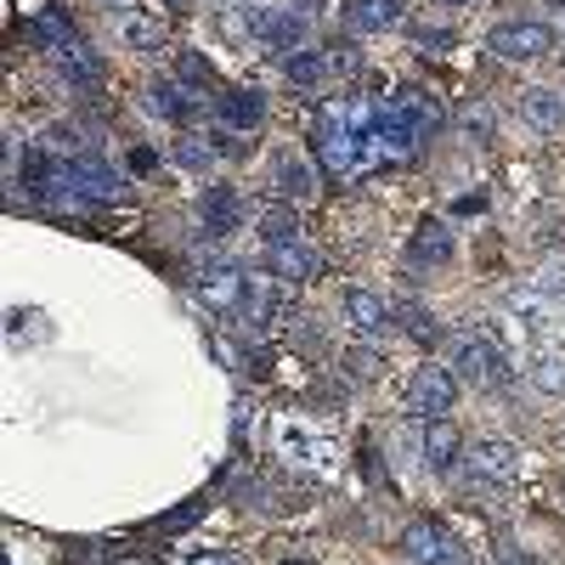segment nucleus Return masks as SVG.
I'll use <instances>...</instances> for the list:
<instances>
[{
	"mask_svg": "<svg viewBox=\"0 0 565 565\" xmlns=\"http://www.w3.org/2000/svg\"><path fill=\"white\" fill-rule=\"evenodd\" d=\"M221 159V141L215 136H204V130H186L181 136V148H175V164L181 170H210Z\"/></svg>",
	"mask_w": 565,
	"mask_h": 565,
	"instance_id": "nucleus-21",
	"label": "nucleus"
},
{
	"mask_svg": "<svg viewBox=\"0 0 565 565\" xmlns=\"http://www.w3.org/2000/svg\"><path fill=\"white\" fill-rule=\"evenodd\" d=\"M402 402L413 407V413H424V418H441V413H452V402H458V373L452 367H418L413 380H407V391H402Z\"/></svg>",
	"mask_w": 565,
	"mask_h": 565,
	"instance_id": "nucleus-5",
	"label": "nucleus"
},
{
	"mask_svg": "<svg viewBox=\"0 0 565 565\" xmlns=\"http://www.w3.org/2000/svg\"><path fill=\"white\" fill-rule=\"evenodd\" d=\"M345 373H351V380H362V385H373L385 373V362H380V351H345Z\"/></svg>",
	"mask_w": 565,
	"mask_h": 565,
	"instance_id": "nucleus-26",
	"label": "nucleus"
},
{
	"mask_svg": "<svg viewBox=\"0 0 565 565\" xmlns=\"http://www.w3.org/2000/svg\"><path fill=\"white\" fill-rule=\"evenodd\" d=\"M249 34L271 52H306V12H289V7H249L244 12Z\"/></svg>",
	"mask_w": 565,
	"mask_h": 565,
	"instance_id": "nucleus-4",
	"label": "nucleus"
},
{
	"mask_svg": "<svg viewBox=\"0 0 565 565\" xmlns=\"http://www.w3.org/2000/svg\"><path fill=\"white\" fill-rule=\"evenodd\" d=\"M170 74H175V79H181L186 90H215V68H210V63H204L199 52H181Z\"/></svg>",
	"mask_w": 565,
	"mask_h": 565,
	"instance_id": "nucleus-25",
	"label": "nucleus"
},
{
	"mask_svg": "<svg viewBox=\"0 0 565 565\" xmlns=\"http://www.w3.org/2000/svg\"><path fill=\"white\" fill-rule=\"evenodd\" d=\"M345 317H351V328H356L362 340H385L391 328H396L391 306L380 295H367V289H345Z\"/></svg>",
	"mask_w": 565,
	"mask_h": 565,
	"instance_id": "nucleus-11",
	"label": "nucleus"
},
{
	"mask_svg": "<svg viewBox=\"0 0 565 565\" xmlns=\"http://www.w3.org/2000/svg\"><path fill=\"white\" fill-rule=\"evenodd\" d=\"M452 373H463V380L481 385V391H503L509 385V356L481 334H458L452 340Z\"/></svg>",
	"mask_w": 565,
	"mask_h": 565,
	"instance_id": "nucleus-2",
	"label": "nucleus"
},
{
	"mask_svg": "<svg viewBox=\"0 0 565 565\" xmlns=\"http://www.w3.org/2000/svg\"><path fill=\"white\" fill-rule=\"evenodd\" d=\"M215 114H221L226 130H260V119H266V97H260V90H226V97L215 103Z\"/></svg>",
	"mask_w": 565,
	"mask_h": 565,
	"instance_id": "nucleus-16",
	"label": "nucleus"
},
{
	"mask_svg": "<svg viewBox=\"0 0 565 565\" xmlns=\"http://www.w3.org/2000/svg\"><path fill=\"white\" fill-rule=\"evenodd\" d=\"M548 7H554V12H565V0H548Z\"/></svg>",
	"mask_w": 565,
	"mask_h": 565,
	"instance_id": "nucleus-36",
	"label": "nucleus"
},
{
	"mask_svg": "<svg viewBox=\"0 0 565 565\" xmlns=\"http://www.w3.org/2000/svg\"><path fill=\"white\" fill-rule=\"evenodd\" d=\"M244 317H255L260 328L266 322H282L289 317V282H271V277H249V300H244Z\"/></svg>",
	"mask_w": 565,
	"mask_h": 565,
	"instance_id": "nucleus-13",
	"label": "nucleus"
},
{
	"mask_svg": "<svg viewBox=\"0 0 565 565\" xmlns=\"http://www.w3.org/2000/svg\"><path fill=\"white\" fill-rule=\"evenodd\" d=\"M300 7H322V0H300Z\"/></svg>",
	"mask_w": 565,
	"mask_h": 565,
	"instance_id": "nucleus-37",
	"label": "nucleus"
},
{
	"mask_svg": "<svg viewBox=\"0 0 565 565\" xmlns=\"http://www.w3.org/2000/svg\"><path fill=\"white\" fill-rule=\"evenodd\" d=\"M402 548H407L413 565H463V543L441 521H407Z\"/></svg>",
	"mask_w": 565,
	"mask_h": 565,
	"instance_id": "nucleus-6",
	"label": "nucleus"
},
{
	"mask_svg": "<svg viewBox=\"0 0 565 565\" xmlns=\"http://www.w3.org/2000/svg\"><path fill=\"white\" fill-rule=\"evenodd\" d=\"M402 12H407V0H345V23L356 34H385L402 23Z\"/></svg>",
	"mask_w": 565,
	"mask_h": 565,
	"instance_id": "nucleus-14",
	"label": "nucleus"
},
{
	"mask_svg": "<svg viewBox=\"0 0 565 565\" xmlns=\"http://www.w3.org/2000/svg\"><path fill=\"white\" fill-rule=\"evenodd\" d=\"M413 260H418V266H441V260H452V238H447V226H441V221H424V226H418Z\"/></svg>",
	"mask_w": 565,
	"mask_h": 565,
	"instance_id": "nucleus-20",
	"label": "nucleus"
},
{
	"mask_svg": "<svg viewBox=\"0 0 565 565\" xmlns=\"http://www.w3.org/2000/svg\"><path fill=\"white\" fill-rule=\"evenodd\" d=\"M199 521V503H181L175 514H164V521L153 526V532H186V526H193Z\"/></svg>",
	"mask_w": 565,
	"mask_h": 565,
	"instance_id": "nucleus-30",
	"label": "nucleus"
},
{
	"mask_svg": "<svg viewBox=\"0 0 565 565\" xmlns=\"http://www.w3.org/2000/svg\"><path fill=\"white\" fill-rule=\"evenodd\" d=\"M418 447H424V463H430L436 476H447V469L458 463V452H463V436H458V424H452V418H424Z\"/></svg>",
	"mask_w": 565,
	"mask_h": 565,
	"instance_id": "nucleus-12",
	"label": "nucleus"
},
{
	"mask_svg": "<svg viewBox=\"0 0 565 565\" xmlns=\"http://www.w3.org/2000/svg\"><path fill=\"white\" fill-rule=\"evenodd\" d=\"M271 170H277V186H282L289 199H311V193H317V175H311L295 153H277V164H271Z\"/></svg>",
	"mask_w": 565,
	"mask_h": 565,
	"instance_id": "nucleus-23",
	"label": "nucleus"
},
{
	"mask_svg": "<svg viewBox=\"0 0 565 565\" xmlns=\"http://www.w3.org/2000/svg\"><path fill=\"white\" fill-rule=\"evenodd\" d=\"M282 74H289L295 85H306V90H317V85H328V74H334V63H328V52H289V63H282Z\"/></svg>",
	"mask_w": 565,
	"mask_h": 565,
	"instance_id": "nucleus-19",
	"label": "nucleus"
},
{
	"mask_svg": "<svg viewBox=\"0 0 565 565\" xmlns=\"http://www.w3.org/2000/svg\"><path fill=\"white\" fill-rule=\"evenodd\" d=\"M119 34L130 45H141V52H159V45H164V23L148 18V12H119Z\"/></svg>",
	"mask_w": 565,
	"mask_h": 565,
	"instance_id": "nucleus-22",
	"label": "nucleus"
},
{
	"mask_svg": "<svg viewBox=\"0 0 565 565\" xmlns=\"http://www.w3.org/2000/svg\"><path fill=\"white\" fill-rule=\"evenodd\" d=\"M521 114H526V125L532 130H543V136H554V130H565V103H559V90H526L521 97Z\"/></svg>",
	"mask_w": 565,
	"mask_h": 565,
	"instance_id": "nucleus-17",
	"label": "nucleus"
},
{
	"mask_svg": "<svg viewBox=\"0 0 565 565\" xmlns=\"http://www.w3.org/2000/svg\"><path fill=\"white\" fill-rule=\"evenodd\" d=\"M282 565H317V559H282Z\"/></svg>",
	"mask_w": 565,
	"mask_h": 565,
	"instance_id": "nucleus-35",
	"label": "nucleus"
},
{
	"mask_svg": "<svg viewBox=\"0 0 565 565\" xmlns=\"http://www.w3.org/2000/svg\"><path fill=\"white\" fill-rule=\"evenodd\" d=\"M148 114H153V119H164V125H181L186 114H193V90H186L175 74L153 79V85H148Z\"/></svg>",
	"mask_w": 565,
	"mask_h": 565,
	"instance_id": "nucleus-15",
	"label": "nucleus"
},
{
	"mask_svg": "<svg viewBox=\"0 0 565 565\" xmlns=\"http://www.w3.org/2000/svg\"><path fill=\"white\" fill-rule=\"evenodd\" d=\"M266 266H271V277H282V282H311V277H322V255H317L306 238L266 244Z\"/></svg>",
	"mask_w": 565,
	"mask_h": 565,
	"instance_id": "nucleus-9",
	"label": "nucleus"
},
{
	"mask_svg": "<svg viewBox=\"0 0 565 565\" xmlns=\"http://www.w3.org/2000/svg\"><path fill=\"white\" fill-rule=\"evenodd\" d=\"M170 7H186V0H170Z\"/></svg>",
	"mask_w": 565,
	"mask_h": 565,
	"instance_id": "nucleus-38",
	"label": "nucleus"
},
{
	"mask_svg": "<svg viewBox=\"0 0 565 565\" xmlns=\"http://www.w3.org/2000/svg\"><path fill=\"white\" fill-rule=\"evenodd\" d=\"M125 159H130V170H153V153H148V148H130Z\"/></svg>",
	"mask_w": 565,
	"mask_h": 565,
	"instance_id": "nucleus-33",
	"label": "nucleus"
},
{
	"mask_svg": "<svg viewBox=\"0 0 565 565\" xmlns=\"http://www.w3.org/2000/svg\"><path fill=\"white\" fill-rule=\"evenodd\" d=\"M29 34L40 40V52L52 57V68L68 74L74 85H97V79H103V63H97V52H90V40H85L57 7L34 12V18H29Z\"/></svg>",
	"mask_w": 565,
	"mask_h": 565,
	"instance_id": "nucleus-1",
	"label": "nucleus"
},
{
	"mask_svg": "<svg viewBox=\"0 0 565 565\" xmlns=\"http://www.w3.org/2000/svg\"><path fill=\"white\" fill-rule=\"evenodd\" d=\"M199 300L204 306H215V311H244V300H249V277L232 266V260H210L204 271H199Z\"/></svg>",
	"mask_w": 565,
	"mask_h": 565,
	"instance_id": "nucleus-7",
	"label": "nucleus"
},
{
	"mask_svg": "<svg viewBox=\"0 0 565 565\" xmlns=\"http://www.w3.org/2000/svg\"><path fill=\"white\" fill-rule=\"evenodd\" d=\"M186 565H244L238 554H226V548H204V554H193Z\"/></svg>",
	"mask_w": 565,
	"mask_h": 565,
	"instance_id": "nucleus-32",
	"label": "nucleus"
},
{
	"mask_svg": "<svg viewBox=\"0 0 565 565\" xmlns=\"http://www.w3.org/2000/svg\"><path fill=\"white\" fill-rule=\"evenodd\" d=\"M402 322H407V334H413V340H424V345H430V340H436V322H430V317H424L418 306H402Z\"/></svg>",
	"mask_w": 565,
	"mask_h": 565,
	"instance_id": "nucleus-29",
	"label": "nucleus"
},
{
	"mask_svg": "<svg viewBox=\"0 0 565 565\" xmlns=\"http://www.w3.org/2000/svg\"><path fill=\"white\" fill-rule=\"evenodd\" d=\"M487 45H492V57H503V63H537V57L554 52V29L537 23V18H509V23L492 29Z\"/></svg>",
	"mask_w": 565,
	"mask_h": 565,
	"instance_id": "nucleus-3",
	"label": "nucleus"
},
{
	"mask_svg": "<svg viewBox=\"0 0 565 565\" xmlns=\"http://www.w3.org/2000/svg\"><path fill=\"white\" fill-rule=\"evenodd\" d=\"M463 463H469V476H481V481H509L521 452H514V441H503V436H481V441H469Z\"/></svg>",
	"mask_w": 565,
	"mask_h": 565,
	"instance_id": "nucleus-10",
	"label": "nucleus"
},
{
	"mask_svg": "<svg viewBox=\"0 0 565 565\" xmlns=\"http://www.w3.org/2000/svg\"><path fill=\"white\" fill-rule=\"evenodd\" d=\"M532 367H537V385H543V391H554V396H565V362H559V356H548V351H537V362H532Z\"/></svg>",
	"mask_w": 565,
	"mask_h": 565,
	"instance_id": "nucleus-28",
	"label": "nucleus"
},
{
	"mask_svg": "<svg viewBox=\"0 0 565 565\" xmlns=\"http://www.w3.org/2000/svg\"><path fill=\"white\" fill-rule=\"evenodd\" d=\"M199 215H204V226L215 232V238H221V232H232V226H238L244 221V199L238 193H232V186H215V193H204V204H199Z\"/></svg>",
	"mask_w": 565,
	"mask_h": 565,
	"instance_id": "nucleus-18",
	"label": "nucleus"
},
{
	"mask_svg": "<svg viewBox=\"0 0 565 565\" xmlns=\"http://www.w3.org/2000/svg\"><path fill=\"white\" fill-rule=\"evenodd\" d=\"M436 7H469V0H436Z\"/></svg>",
	"mask_w": 565,
	"mask_h": 565,
	"instance_id": "nucleus-34",
	"label": "nucleus"
},
{
	"mask_svg": "<svg viewBox=\"0 0 565 565\" xmlns=\"http://www.w3.org/2000/svg\"><path fill=\"white\" fill-rule=\"evenodd\" d=\"M68 170H74V193H79L85 204H119V199H125V181H119L97 153L68 159Z\"/></svg>",
	"mask_w": 565,
	"mask_h": 565,
	"instance_id": "nucleus-8",
	"label": "nucleus"
},
{
	"mask_svg": "<svg viewBox=\"0 0 565 565\" xmlns=\"http://www.w3.org/2000/svg\"><path fill=\"white\" fill-rule=\"evenodd\" d=\"M40 328L52 334V322H45L40 311H12V345H34V340H40Z\"/></svg>",
	"mask_w": 565,
	"mask_h": 565,
	"instance_id": "nucleus-27",
	"label": "nucleus"
},
{
	"mask_svg": "<svg viewBox=\"0 0 565 565\" xmlns=\"http://www.w3.org/2000/svg\"><path fill=\"white\" fill-rule=\"evenodd\" d=\"M328 63H334V74H356V68H362L356 45H328Z\"/></svg>",
	"mask_w": 565,
	"mask_h": 565,
	"instance_id": "nucleus-31",
	"label": "nucleus"
},
{
	"mask_svg": "<svg viewBox=\"0 0 565 565\" xmlns=\"http://www.w3.org/2000/svg\"><path fill=\"white\" fill-rule=\"evenodd\" d=\"M260 238H266V244L300 238V215H295L289 204H266V210H260Z\"/></svg>",
	"mask_w": 565,
	"mask_h": 565,
	"instance_id": "nucleus-24",
	"label": "nucleus"
}]
</instances>
